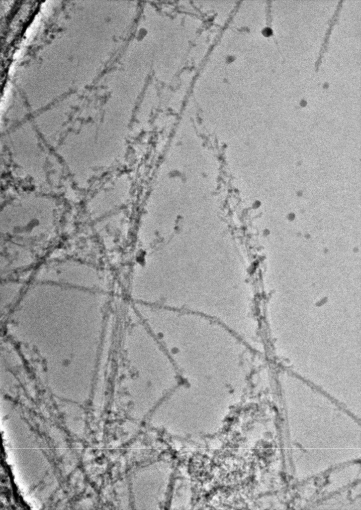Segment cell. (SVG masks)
I'll return each mask as SVG.
<instances>
[{"mask_svg": "<svg viewBox=\"0 0 361 510\" xmlns=\"http://www.w3.org/2000/svg\"><path fill=\"white\" fill-rule=\"evenodd\" d=\"M0 258L2 275L30 265L34 260L31 251L24 247L10 242L2 245Z\"/></svg>", "mask_w": 361, "mask_h": 510, "instance_id": "1", "label": "cell"}]
</instances>
